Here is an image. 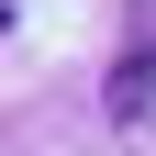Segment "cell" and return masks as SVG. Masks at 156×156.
<instances>
[{
	"label": "cell",
	"instance_id": "obj_1",
	"mask_svg": "<svg viewBox=\"0 0 156 156\" xmlns=\"http://www.w3.org/2000/svg\"><path fill=\"white\" fill-rule=\"evenodd\" d=\"M101 112H112L123 134H145V123H156V0H123V45H112Z\"/></svg>",
	"mask_w": 156,
	"mask_h": 156
}]
</instances>
